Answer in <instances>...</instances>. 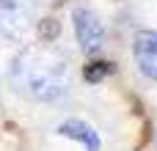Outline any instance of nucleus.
Instances as JSON below:
<instances>
[{
  "instance_id": "obj_3",
  "label": "nucleus",
  "mask_w": 157,
  "mask_h": 151,
  "mask_svg": "<svg viewBox=\"0 0 157 151\" xmlns=\"http://www.w3.org/2000/svg\"><path fill=\"white\" fill-rule=\"evenodd\" d=\"M72 19H75V33H77L80 50H83L86 55L99 52L102 44H105V28H102L99 17H97L91 8H75Z\"/></svg>"
},
{
  "instance_id": "obj_5",
  "label": "nucleus",
  "mask_w": 157,
  "mask_h": 151,
  "mask_svg": "<svg viewBox=\"0 0 157 151\" xmlns=\"http://www.w3.org/2000/svg\"><path fill=\"white\" fill-rule=\"evenodd\" d=\"M58 135L63 138H72V140H80L88 151H99V135L86 124V121H77V118H69L58 127Z\"/></svg>"
},
{
  "instance_id": "obj_2",
  "label": "nucleus",
  "mask_w": 157,
  "mask_h": 151,
  "mask_svg": "<svg viewBox=\"0 0 157 151\" xmlns=\"http://www.w3.org/2000/svg\"><path fill=\"white\" fill-rule=\"evenodd\" d=\"M30 0H0V36L8 41H22L30 30Z\"/></svg>"
},
{
  "instance_id": "obj_4",
  "label": "nucleus",
  "mask_w": 157,
  "mask_h": 151,
  "mask_svg": "<svg viewBox=\"0 0 157 151\" xmlns=\"http://www.w3.org/2000/svg\"><path fill=\"white\" fill-rule=\"evenodd\" d=\"M132 52H135V63L138 69L157 80V33L155 30H141L135 36V44H132Z\"/></svg>"
},
{
  "instance_id": "obj_6",
  "label": "nucleus",
  "mask_w": 157,
  "mask_h": 151,
  "mask_svg": "<svg viewBox=\"0 0 157 151\" xmlns=\"http://www.w3.org/2000/svg\"><path fill=\"white\" fill-rule=\"evenodd\" d=\"M110 72H113V63H108V61H91V63L83 69V77H86L88 83H102Z\"/></svg>"
},
{
  "instance_id": "obj_1",
  "label": "nucleus",
  "mask_w": 157,
  "mask_h": 151,
  "mask_svg": "<svg viewBox=\"0 0 157 151\" xmlns=\"http://www.w3.org/2000/svg\"><path fill=\"white\" fill-rule=\"evenodd\" d=\"M8 77L19 94L39 102H55L66 96L72 83L66 58L50 47H25L11 61Z\"/></svg>"
},
{
  "instance_id": "obj_7",
  "label": "nucleus",
  "mask_w": 157,
  "mask_h": 151,
  "mask_svg": "<svg viewBox=\"0 0 157 151\" xmlns=\"http://www.w3.org/2000/svg\"><path fill=\"white\" fill-rule=\"evenodd\" d=\"M58 36H61V22L55 17H44L39 22V39L41 41H55Z\"/></svg>"
}]
</instances>
